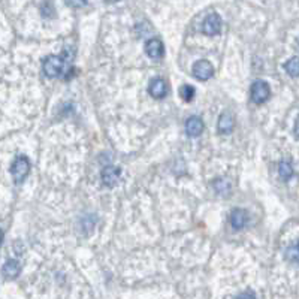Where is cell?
Returning <instances> with one entry per match:
<instances>
[{"mask_svg":"<svg viewBox=\"0 0 299 299\" xmlns=\"http://www.w3.org/2000/svg\"><path fill=\"white\" fill-rule=\"evenodd\" d=\"M69 58H72V53L69 50H65L63 54L60 56H48L47 58H44V63H42L44 74L48 78L61 76L65 72V65Z\"/></svg>","mask_w":299,"mask_h":299,"instance_id":"cell-1","label":"cell"},{"mask_svg":"<svg viewBox=\"0 0 299 299\" xmlns=\"http://www.w3.org/2000/svg\"><path fill=\"white\" fill-rule=\"evenodd\" d=\"M30 172V160L26 156H18L15 157V160L11 165V175L14 178V181L19 184L26 180V177Z\"/></svg>","mask_w":299,"mask_h":299,"instance_id":"cell-2","label":"cell"},{"mask_svg":"<svg viewBox=\"0 0 299 299\" xmlns=\"http://www.w3.org/2000/svg\"><path fill=\"white\" fill-rule=\"evenodd\" d=\"M250 94H251V100L258 105H262L265 103L269 96H271V89L268 86V82L262 81V79H258L251 84V90H250Z\"/></svg>","mask_w":299,"mask_h":299,"instance_id":"cell-3","label":"cell"},{"mask_svg":"<svg viewBox=\"0 0 299 299\" xmlns=\"http://www.w3.org/2000/svg\"><path fill=\"white\" fill-rule=\"evenodd\" d=\"M222 24H223L222 17L217 12H212V14L206 15L205 19H204V23H202V32L205 35H208V36H216V35L220 33Z\"/></svg>","mask_w":299,"mask_h":299,"instance_id":"cell-4","label":"cell"},{"mask_svg":"<svg viewBox=\"0 0 299 299\" xmlns=\"http://www.w3.org/2000/svg\"><path fill=\"white\" fill-rule=\"evenodd\" d=\"M193 76L199 81H206L209 78H212L214 75V66L211 65V61L208 60H198L193 68H191Z\"/></svg>","mask_w":299,"mask_h":299,"instance_id":"cell-5","label":"cell"},{"mask_svg":"<svg viewBox=\"0 0 299 299\" xmlns=\"http://www.w3.org/2000/svg\"><path fill=\"white\" fill-rule=\"evenodd\" d=\"M169 92L168 82L163 78H153L148 84V93L156 99H163L166 97Z\"/></svg>","mask_w":299,"mask_h":299,"instance_id":"cell-6","label":"cell"},{"mask_svg":"<svg viewBox=\"0 0 299 299\" xmlns=\"http://www.w3.org/2000/svg\"><path fill=\"white\" fill-rule=\"evenodd\" d=\"M145 53L150 58L153 60H159L162 57L165 56V45L160 39L157 37H153V39H148L147 44H145Z\"/></svg>","mask_w":299,"mask_h":299,"instance_id":"cell-7","label":"cell"},{"mask_svg":"<svg viewBox=\"0 0 299 299\" xmlns=\"http://www.w3.org/2000/svg\"><path fill=\"white\" fill-rule=\"evenodd\" d=\"M120 175H121V169L118 168V166H105V168L102 169V172H100V177H102V181H103V184L106 187H114L117 183H118V180H120Z\"/></svg>","mask_w":299,"mask_h":299,"instance_id":"cell-8","label":"cell"},{"mask_svg":"<svg viewBox=\"0 0 299 299\" xmlns=\"http://www.w3.org/2000/svg\"><path fill=\"white\" fill-rule=\"evenodd\" d=\"M205 129V124H204V120L198 115H193L190 117L186 121V133L191 138H198L204 133Z\"/></svg>","mask_w":299,"mask_h":299,"instance_id":"cell-9","label":"cell"},{"mask_svg":"<svg viewBox=\"0 0 299 299\" xmlns=\"http://www.w3.org/2000/svg\"><path fill=\"white\" fill-rule=\"evenodd\" d=\"M235 127V117L230 112H223L217 121V131L222 135H229Z\"/></svg>","mask_w":299,"mask_h":299,"instance_id":"cell-10","label":"cell"},{"mask_svg":"<svg viewBox=\"0 0 299 299\" xmlns=\"http://www.w3.org/2000/svg\"><path fill=\"white\" fill-rule=\"evenodd\" d=\"M2 274L5 279L8 280H12V279H17L19 274H21V263L15 259H9L6 261V263L3 265L2 268Z\"/></svg>","mask_w":299,"mask_h":299,"instance_id":"cell-11","label":"cell"},{"mask_svg":"<svg viewBox=\"0 0 299 299\" xmlns=\"http://www.w3.org/2000/svg\"><path fill=\"white\" fill-rule=\"evenodd\" d=\"M248 222V214L245 209H241V208H237L230 212V224L233 229L240 230V229H244L245 224Z\"/></svg>","mask_w":299,"mask_h":299,"instance_id":"cell-12","label":"cell"},{"mask_svg":"<svg viewBox=\"0 0 299 299\" xmlns=\"http://www.w3.org/2000/svg\"><path fill=\"white\" fill-rule=\"evenodd\" d=\"M279 174H280L281 180L289 181L293 177V166H292V163L290 162H286V160L280 162V165H279Z\"/></svg>","mask_w":299,"mask_h":299,"instance_id":"cell-13","label":"cell"},{"mask_svg":"<svg viewBox=\"0 0 299 299\" xmlns=\"http://www.w3.org/2000/svg\"><path fill=\"white\" fill-rule=\"evenodd\" d=\"M212 187H214V190H216L219 195H222V196H226L227 193H230V183H229L226 178H217V180H214Z\"/></svg>","mask_w":299,"mask_h":299,"instance_id":"cell-14","label":"cell"},{"mask_svg":"<svg viewBox=\"0 0 299 299\" xmlns=\"http://www.w3.org/2000/svg\"><path fill=\"white\" fill-rule=\"evenodd\" d=\"M284 71L287 72V74L290 75V76H293V78H296L299 74V60L298 57H292L290 60H287L286 63H284Z\"/></svg>","mask_w":299,"mask_h":299,"instance_id":"cell-15","label":"cell"},{"mask_svg":"<svg viewBox=\"0 0 299 299\" xmlns=\"http://www.w3.org/2000/svg\"><path fill=\"white\" fill-rule=\"evenodd\" d=\"M195 93H196L195 89L191 86H188V84H184V86L180 87V97L183 100H186V102H191L193 97H195Z\"/></svg>","mask_w":299,"mask_h":299,"instance_id":"cell-16","label":"cell"},{"mask_svg":"<svg viewBox=\"0 0 299 299\" xmlns=\"http://www.w3.org/2000/svg\"><path fill=\"white\" fill-rule=\"evenodd\" d=\"M286 259L289 262H293V263H298L299 261V248L298 243H295L293 245H290L287 250H286Z\"/></svg>","mask_w":299,"mask_h":299,"instance_id":"cell-17","label":"cell"},{"mask_svg":"<svg viewBox=\"0 0 299 299\" xmlns=\"http://www.w3.org/2000/svg\"><path fill=\"white\" fill-rule=\"evenodd\" d=\"M89 0H66V3L71 6V8H84L87 5Z\"/></svg>","mask_w":299,"mask_h":299,"instance_id":"cell-18","label":"cell"},{"mask_svg":"<svg viewBox=\"0 0 299 299\" xmlns=\"http://www.w3.org/2000/svg\"><path fill=\"white\" fill-rule=\"evenodd\" d=\"M3 241V232H2V229H0V244Z\"/></svg>","mask_w":299,"mask_h":299,"instance_id":"cell-19","label":"cell"},{"mask_svg":"<svg viewBox=\"0 0 299 299\" xmlns=\"http://www.w3.org/2000/svg\"><path fill=\"white\" fill-rule=\"evenodd\" d=\"M106 2H110V3H115V2H118V0H106Z\"/></svg>","mask_w":299,"mask_h":299,"instance_id":"cell-20","label":"cell"}]
</instances>
